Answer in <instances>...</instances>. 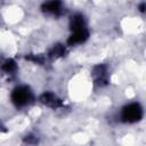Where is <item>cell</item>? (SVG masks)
I'll use <instances>...</instances> for the list:
<instances>
[{
  "label": "cell",
  "instance_id": "cell-1",
  "mask_svg": "<svg viewBox=\"0 0 146 146\" xmlns=\"http://www.w3.org/2000/svg\"><path fill=\"white\" fill-rule=\"evenodd\" d=\"M32 99H33L32 91L26 86H19L13 90L11 100L17 107H22V106L30 104L32 102Z\"/></svg>",
  "mask_w": 146,
  "mask_h": 146
},
{
  "label": "cell",
  "instance_id": "cell-2",
  "mask_svg": "<svg viewBox=\"0 0 146 146\" xmlns=\"http://www.w3.org/2000/svg\"><path fill=\"white\" fill-rule=\"evenodd\" d=\"M121 117L124 122H129V123L137 122L143 117V110L140 105L137 103L129 104L125 107H123Z\"/></svg>",
  "mask_w": 146,
  "mask_h": 146
},
{
  "label": "cell",
  "instance_id": "cell-3",
  "mask_svg": "<svg viewBox=\"0 0 146 146\" xmlns=\"http://www.w3.org/2000/svg\"><path fill=\"white\" fill-rule=\"evenodd\" d=\"M92 78H94V81H95V83L97 86H99V87L106 86L107 81H108L106 65L99 64V65L95 66L94 70H92Z\"/></svg>",
  "mask_w": 146,
  "mask_h": 146
},
{
  "label": "cell",
  "instance_id": "cell-4",
  "mask_svg": "<svg viewBox=\"0 0 146 146\" xmlns=\"http://www.w3.org/2000/svg\"><path fill=\"white\" fill-rule=\"evenodd\" d=\"M41 103H43L44 105L51 107V108H58L63 106V102L62 99H59L56 95H54L52 92H44L41 95L40 97Z\"/></svg>",
  "mask_w": 146,
  "mask_h": 146
},
{
  "label": "cell",
  "instance_id": "cell-5",
  "mask_svg": "<svg viewBox=\"0 0 146 146\" xmlns=\"http://www.w3.org/2000/svg\"><path fill=\"white\" fill-rule=\"evenodd\" d=\"M89 36V32L87 29H83V30H79V31H75L73 32V34L67 39V43L70 46H74V44H79V43H82L84 42Z\"/></svg>",
  "mask_w": 146,
  "mask_h": 146
},
{
  "label": "cell",
  "instance_id": "cell-6",
  "mask_svg": "<svg viewBox=\"0 0 146 146\" xmlns=\"http://www.w3.org/2000/svg\"><path fill=\"white\" fill-rule=\"evenodd\" d=\"M41 9L44 13H49V14H52V15H59L62 13V2L60 1L44 2L41 6Z\"/></svg>",
  "mask_w": 146,
  "mask_h": 146
},
{
  "label": "cell",
  "instance_id": "cell-7",
  "mask_svg": "<svg viewBox=\"0 0 146 146\" xmlns=\"http://www.w3.org/2000/svg\"><path fill=\"white\" fill-rule=\"evenodd\" d=\"M70 27L73 32L86 29V19L83 17V15H81V14L73 15L71 21H70Z\"/></svg>",
  "mask_w": 146,
  "mask_h": 146
},
{
  "label": "cell",
  "instance_id": "cell-8",
  "mask_svg": "<svg viewBox=\"0 0 146 146\" xmlns=\"http://www.w3.org/2000/svg\"><path fill=\"white\" fill-rule=\"evenodd\" d=\"M65 54H66V48H65L63 44L57 43V44H55V46L49 50L48 56H49L50 58H58V57L65 56Z\"/></svg>",
  "mask_w": 146,
  "mask_h": 146
},
{
  "label": "cell",
  "instance_id": "cell-9",
  "mask_svg": "<svg viewBox=\"0 0 146 146\" xmlns=\"http://www.w3.org/2000/svg\"><path fill=\"white\" fill-rule=\"evenodd\" d=\"M1 68H2L3 72L10 74V73H14V72L16 71L17 66H16L15 60H13V59H6V60L1 64Z\"/></svg>",
  "mask_w": 146,
  "mask_h": 146
},
{
  "label": "cell",
  "instance_id": "cell-10",
  "mask_svg": "<svg viewBox=\"0 0 146 146\" xmlns=\"http://www.w3.org/2000/svg\"><path fill=\"white\" fill-rule=\"evenodd\" d=\"M27 60H31V62H34L36 64H43L44 63V56L43 55H27L25 57Z\"/></svg>",
  "mask_w": 146,
  "mask_h": 146
},
{
  "label": "cell",
  "instance_id": "cell-11",
  "mask_svg": "<svg viewBox=\"0 0 146 146\" xmlns=\"http://www.w3.org/2000/svg\"><path fill=\"white\" fill-rule=\"evenodd\" d=\"M24 143H26L29 145H34V144L38 143V139H36V137H34L32 135H29V136H26L24 138Z\"/></svg>",
  "mask_w": 146,
  "mask_h": 146
},
{
  "label": "cell",
  "instance_id": "cell-12",
  "mask_svg": "<svg viewBox=\"0 0 146 146\" xmlns=\"http://www.w3.org/2000/svg\"><path fill=\"white\" fill-rule=\"evenodd\" d=\"M7 131V129H6V127L0 122V132H6Z\"/></svg>",
  "mask_w": 146,
  "mask_h": 146
},
{
  "label": "cell",
  "instance_id": "cell-13",
  "mask_svg": "<svg viewBox=\"0 0 146 146\" xmlns=\"http://www.w3.org/2000/svg\"><path fill=\"white\" fill-rule=\"evenodd\" d=\"M139 8H140V11H144L145 10V3H141Z\"/></svg>",
  "mask_w": 146,
  "mask_h": 146
}]
</instances>
